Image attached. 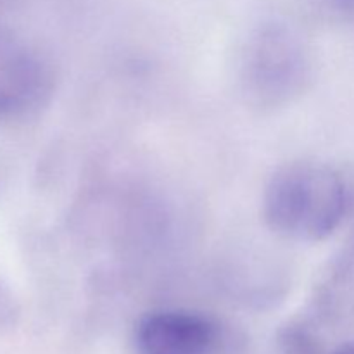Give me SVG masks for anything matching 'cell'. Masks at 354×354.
Listing matches in <instances>:
<instances>
[{"mask_svg": "<svg viewBox=\"0 0 354 354\" xmlns=\"http://www.w3.org/2000/svg\"><path fill=\"white\" fill-rule=\"evenodd\" d=\"M349 209V192L332 166L289 162L277 169L263 194L266 225L294 242H320L335 234Z\"/></svg>", "mask_w": 354, "mask_h": 354, "instance_id": "obj_1", "label": "cell"}, {"mask_svg": "<svg viewBox=\"0 0 354 354\" xmlns=\"http://www.w3.org/2000/svg\"><path fill=\"white\" fill-rule=\"evenodd\" d=\"M237 73L249 104L261 109L287 106L310 83V47L292 28L266 24L242 45Z\"/></svg>", "mask_w": 354, "mask_h": 354, "instance_id": "obj_2", "label": "cell"}, {"mask_svg": "<svg viewBox=\"0 0 354 354\" xmlns=\"http://www.w3.org/2000/svg\"><path fill=\"white\" fill-rule=\"evenodd\" d=\"M55 71L37 47L0 31V121H23L48 106Z\"/></svg>", "mask_w": 354, "mask_h": 354, "instance_id": "obj_3", "label": "cell"}, {"mask_svg": "<svg viewBox=\"0 0 354 354\" xmlns=\"http://www.w3.org/2000/svg\"><path fill=\"white\" fill-rule=\"evenodd\" d=\"M220 346V325L192 310L149 311L138 318L133 330L137 354H216Z\"/></svg>", "mask_w": 354, "mask_h": 354, "instance_id": "obj_4", "label": "cell"}, {"mask_svg": "<svg viewBox=\"0 0 354 354\" xmlns=\"http://www.w3.org/2000/svg\"><path fill=\"white\" fill-rule=\"evenodd\" d=\"M16 313L17 308L16 303H14V297L10 296L9 290L0 283V325L12 322Z\"/></svg>", "mask_w": 354, "mask_h": 354, "instance_id": "obj_5", "label": "cell"}, {"mask_svg": "<svg viewBox=\"0 0 354 354\" xmlns=\"http://www.w3.org/2000/svg\"><path fill=\"white\" fill-rule=\"evenodd\" d=\"M334 354H354V342H351V344L342 346V348H339Z\"/></svg>", "mask_w": 354, "mask_h": 354, "instance_id": "obj_6", "label": "cell"}]
</instances>
